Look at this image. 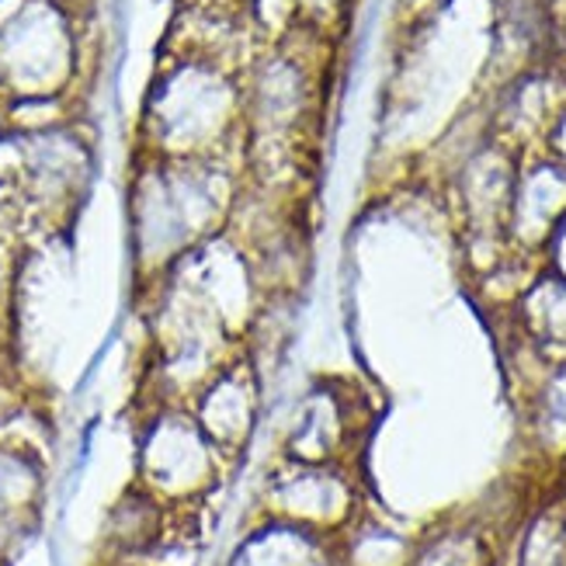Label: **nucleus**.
<instances>
[{
    "label": "nucleus",
    "instance_id": "f257e3e1",
    "mask_svg": "<svg viewBox=\"0 0 566 566\" xmlns=\"http://www.w3.org/2000/svg\"><path fill=\"white\" fill-rule=\"evenodd\" d=\"M150 470L160 483L170 486H195L209 476V449L202 431L175 424H160L150 438Z\"/></svg>",
    "mask_w": 566,
    "mask_h": 566
}]
</instances>
